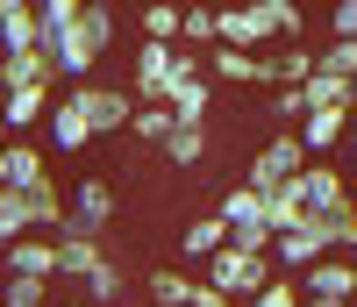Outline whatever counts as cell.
Returning a JSON list of instances; mask_svg holds the SVG:
<instances>
[{"instance_id": "1", "label": "cell", "mask_w": 357, "mask_h": 307, "mask_svg": "<svg viewBox=\"0 0 357 307\" xmlns=\"http://www.w3.org/2000/svg\"><path fill=\"white\" fill-rule=\"evenodd\" d=\"M107 43H114V8H107V0H79L72 29H65V36H50L57 79H93V65L107 57Z\"/></svg>"}, {"instance_id": "2", "label": "cell", "mask_w": 357, "mask_h": 307, "mask_svg": "<svg viewBox=\"0 0 357 307\" xmlns=\"http://www.w3.org/2000/svg\"><path fill=\"white\" fill-rule=\"evenodd\" d=\"M272 271H279V264L264 257V250H236V243H215V250L200 257V279H207V286H222L229 300H250L264 279H272Z\"/></svg>"}, {"instance_id": "3", "label": "cell", "mask_w": 357, "mask_h": 307, "mask_svg": "<svg viewBox=\"0 0 357 307\" xmlns=\"http://www.w3.org/2000/svg\"><path fill=\"white\" fill-rule=\"evenodd\" d=\"M215 214H222V236L236 243V250H272V214H264L257 186H229Z\"/></svg>"}, {"instance_id": "4", "label": "cell", "mask_w": 357, "mask_h": 307, "mask_svg": "<svg viewBox=\"0 0 357 307\" xmlns=\"http://www.w3.org/2000/svg\"><path fill=\"white\" fill-rule=\"evenodd\" d=\"M72 100L86 114V129H93V143L114 136V129H129V114H136V93H122V86H93V79H72Z\"/></svg>"}, {"instance_id": "5", "label": "cell", "mask_w": 357, "mask_h": 307, "mask_svg": "<svg viewBox=\"0 0 357 307\" xmlns=\"http://www.w3.org/2000/svg\"><path fill=\"white\" fill-rule=\"evenodd\" d=\"M107 222H114V186H107L100 172H86L79 186L65 193V222H57V229H79V236H100Z\"/></svg>"}, {"instance_id": "6", "label": "cell", "mask_w": 357, "mask_h": 307, "mask_svg": "<svg viewBox=\"0 0 357 307\" xmlns=\"http://www.w3.org/2000/svg\"><path fill=\"white\" fill-rule=\"evenodd\" d=\"M301 165H307V150H301V136H293V129H279V136H272V143H264L257 158H250V179H243V186H257V193H272L279 179H293Z\"/></svg>"}, {"instance_id": "7", "label": "cell", "mask_w": 357, "mask_h": 307, "mask_svg": "<svg viewBox=\"0 0 357 307\" xmlns=\"http://www.w3.org/2000/svg\"><path fill=\"white\" fill-rule=\"evenodd\" d=\"M165 107H172V121H207V114H215V79L200 72V57H186V65H178Z\"/></svg>"}, {"instance_id": "8", "label": "cell", "mask_w": 357, "mask_h": 307, "mask_svg": "<svg viewBox=\"0 0 357 307\" xmlns=\"http://www.w3.org/2000/svg\"><path fill=\"white\" fill-rule=\"evenodd\" d=\"M215 43L264 50V43H272V15H264V0H243V8H215Z\"/></svg>"}, {"instance_id": "9", "label": "cell", "mask_w": 357, "mask_h": 307, "mask_svg": "<svg viewBox=\"0 0 357 307\" xmlns=\"http://www.w3.org/2000/svg\"><path fill=\"white\" fill-rule=\"evenodd\" d=\"M293 279H301V293H314V300H350L357 271H350V250H321L314 264L293 271Z\"/></svg>"}, {"instance_id": "10", "label": "cell", "mask_w": 357, "mask_h": 307, "mask_svg": "<svg viewBox=\"0 0 357 307\" xmlns=\"http://www.w3.org/2000/svg\"><path fill=\"white\" fill-rule=\"evenodd\" d=\"M107 250H100V236H79V229H50V264H57V279H86Z\"/></svg>"}, {"instance_id": "11", "label": "cell", "mask_w": 357, "mask_h": 307, "mask_svg": "<svg viewBox=\"0 0 357 307\" xmlns=\"http://www.w3.org/2000/svg\"><path fill=\"white\" fill-rule=\"evenodd\" d=\"M50 100H57V86H0V121H8V136L36 129L50 114Z\"/></svg>"}, {"instance_id": "12", "label": "cell", "mask_w": 357, "mask_h": 307, "mask_svg": "<svg viewBox=\"0 0 357 307\" xmlns=\"http://www.w3.org/2000/svg\"><path fill=\"white\" fill-rule=\"evenodd\" d=\"M158 150H165L172 172H200L207 165V121H172V129L158 136Z\"/></svg>"}, {"instance_id": "13", "label": "cell", "mask_w": 357, "mask_h": 307, "mask_svg": "<svg viewBox=\"0 0 357 307\" xmlns=\"http://www.w3.org/2000/svg\"><path fill=\"white\" fill-rule=\"evenodd\" d=\"M0 86H57V65L50 50H0Z\"/></svg>"}, {"instance_id": "14", "label": "cell", "mask_w": 357, "mask_h": 307, "mask_svg": "<svg viewBox=\"0 0 357 307\" xmlns=\"http://www.w3.org/2000/svg\"><path fill=\"white\" fill-rule=\"evenodd\" d=\"M43 129H50V143H57V150H72V158L93 143V129H86V114H79V100H72V93H57V100H50Z\"/></svg>"}, {"instance_id": "15", "label": "cell", "mask_w": 357, "mask_h": 307, "mask_svg": "<svg viewBox=\"0 0 357 307\" xmlns=\"http://www.w3.org/2000/svg\"><path fill=\"white\" fill-rule=\"evenodd\" d=\"M343 114H350V107H307V114H301V129H293V136H301V150H307V158H329V150H336Z\"/></svg>"}, {"instance_id": "16", "label": "cell", "mask_w": 357, "mask_h": 307, "mask_svg": "<svg viewBox=\"0 0 357 307\" xmlns=\"http://www.w3.org/2000/svg\"><path fill=\"white\" fill-rule=\"evenodd\" d=\"M122 293H129V279H122V264H114V257H100V264L79 279V300H86V307H107V300H122Z\"/></svg>"}, {"instance_id": "17", "label": "cell", "mask_w": 357, "mask_h": 307, "mask_svg": "<svg viewBox=\"0 0 357 307\" xmlns=\"http://www.w3.org/2000/svg\"><path fill=\"white\" fill-rule=\"evenodd\" d=\"M143 293H151V307H186V293H193V271H178V264H158L151 279H143Z\"/></svg>"}, {"instance_id": "18", "label": "cell", "mask_w": 357, "mask_h": 307, "mask_svg": "<svg viewBox=\"0 0 357 307\" xmlns=\"http://www.w3.org/2000/svg\"><path fill=\"white\" fill-rule=\"evenodd\" d=\"M215 243H229V236H222V214H193V222L178 229V257H193V264H200Z\"/></svg>"}, {"instance_id": "19", "label": "cell", "mask_w": 357, "mask_h": 307, "mask_svg": "<svg viewBox=\"0 0 357 307\" xmlns=\"http://www.w3.org/2000/svg\"><path fill=\"white\" fill-rule=\"evenodd\" d=\"M301 107H350V79H336V72H307V79H301Z\"/></svg>"}, {"instance_id": "20", "label": "cell", "mask_w": 357, "mask_h": 307, "mask_svg": "<svg viewBox=\"0 0 357 307\" xmlns=\"http://www.w3.org/2000/svg\"><path fill=\"white\" fill-rule=\"evenodd\" d=\"M43 29H36V8H8L0 15V50H36Z\"/></svg>"}, {"instance_id": "21", "label": "cell", "mask_w": 357, "mask_h": 307, "mask_svg": "<svg viewBox=\"0 0 357 307\" xmlns=\"http://www.w3.org/2000/svg\"><path fill=\"white\" fill-rule=\"evenodd\" d=\"M207 43H215V8H200V0L178 8V50H207Z\"/></svg>"}, {"instance_id": "22", "label": "cell", "mask_w": 357, "mask_h": 307, "mask_svg": "<svg viewBox=\"0 0 357 307\" xmlns=\"http://www.w3.org/2000/svg\"><path fill=\"white\" fill-rule=\"evenodd\" d=\"M314 72V50L307 43H286V50H272V86H301Z\"/></svg>"}, {"instance_id": "23", "label": "cell", "mask_w": 357, "mask_h": 307, "mask_svg": "<svg viewBox=\"0 0 357 307\" xmlns=\"http://www.w3.org/2000/svg\"><path fill=\"white\" fill-rule=\"evenodd\" d=\"M314 72H336V79H350L357 72V36H329L314 50Z\"/></svg>"}, {"instance_id": "24", "label": "cell", "mask_w": 357, "mask_h": 307, "mask_svg": "<svg viewBox=\"0 0 357 307\" xmlns=\"http://www.w3.org/2000/svg\"><path fill=\"white\" fill-rule=\"evenodd\" d=\"M129 129H136V143H158V136L172 129V107H165V100H136V114H129Z\"/></svg>"}, {"instance_id": "25", "label": "cell", "mask_w": 357, "mask_h": 307, "mask_svg": "<svg viewBox=\"0 0 357 307\" xmlns=\"http://www.w3.org/2000/svg\"><path fill=\"white\" fill-rule=\"evenodd\" d=\"M250 307H301V279H293V271H272V279L250 293Z\"/></svg>"}, {"instance_id": "26", "label": "cell", "mask_w": 357, "mask_h": 307, "mask_svg": "<svg viewBox=\"0 0 357 307\" xmlns=\"http://www.w3.org/2000/svg\"><path fill=\"white\" fill-rule=\"evenodd\" d=\"M143 36L178 43V8H172V0H143Z\"/></svg>"}, {"instance_id": "27", "label": "cell", "mask_w": 357, "mask_h": 307, "mask_svg": "<svg viewBox=\"0 0 357 307\" xmlns=\"http://www.w3.org/2000/svg\"><path fill=\"white\" fill-rule=\"evenodd\" d=\"M264 15H272V36H301V29H307V15H301V0H264Z\"/></svg>"}, {"instance_id": "28", "label": "cell", "mask_w": 357, "mask_h": 307, "mask_svg": "<svg viewBox=\"0 0 357 307\" xmlns=\"http://www.w3.org/2000/svg\"><path fill=\"white\" fill-rule=\"evenodd\" d=\"M57 279H0V300H29V307H50Z\"/></svg>"}, {"instance_id": "29", "label": "cell", "mask_w": 357, "mask_h": 307, "mask_svg": "<svg viewBox=\"0 0 357 307\" xmlns=\"http://www.w3.org/2000/svg\"><path fill=\"white\" fill-rule=\"evenodd\" d=\"M272 114L279 121H301L307 107H301V86H272Z\"/></svg>"}, {"instance_id": "30", "label": "cell", "mask_w": 357, "mask_h": 307, "mask_svg": "<svg viewBox=\"0 0 357 307\" xmlns=\"http://www.w3.org/2000/svg\"><path fill=\"white\" fill-rule=\"evenodd\" d=\"M329 36H357V0H336L329 8Z\"/></svg>"}, {"instance_id": "31", "label": "cell", "mask_w": 357, "mask_h": 307, "mask_svg": "<svg viewBox=\"0 0 357 307\" xmlns=\"http://www.w3.org/2000/svg\"><path fill=\"white\" fill-rule=\"evenodd\" d=\"M186 307H236L222 286H207V279H193V293H186Z\"/></svg>"}, {"instance_id": "32", "label": "cell", "mask_w": 357, "mask_h": 307, "mask_svg": "<svg viewBox=\"0 0 357 307\" xmlns=\"http://www.w3.org/2000/svg\"><path fill=\"white\" fill-rule=\"evenodd\" d=\"M15 236H22V214H15L8 200H0V243H15Z\"/></svg>"}, {"instance_id": "33", "label": "cell", "mask_w": 357, "mask_h": 307, "mask_svg": "<svg viewBox=\"0 0 357 307\" xmlns=\"http://www.w3.org/2000/svg\"><path fill=\"white\" fill-rule=\"evenodd\" d=\"M301 307H350V300H314V293H301Z\"/></svg>"}, {"instance_id": "34", "label": "cell", "mask_w": 357, "mask_h": 307, "mask_svg": "<svg viewBox=\"0 0 357 307\" xmlns=\"http://www.w3.org/2000/svg\"><path fill=\"white\" fill-rule=\"evenodd\" d=\"M8 8H29V0H0V15H8Z\"/></svg>"}, {"instance_id": "35", "label": "cell", "mask_w": 357, "mask_h": 307, "mask_svg": "<svg viewBox=\"0 0 357 307\" xmlns=\"http://www.w3.org/2000/svg\"><path fill=\"white\" fill-rule=\"evenodd\" d=\"M0 307H29V300H0Z\"/></svg>"}, {"instance_id": "36", "label": "cell", "mask_w": 357, "mask_h": 307, "mask_svg": "<svg viewBox=\"0 0 357 307\" xmlns=\"http://www.w3.org/2000/svg\"><path fill=\"white\" fill-rule=\"evenodd\" d=\"M107 307H129V293H122V300H107Z\"/></svg>"}, {"instance_id": "37", "label": "cell", "mask_w": 357, "mask_h": 307, "mask_svg": "<svg viewBox=\"0 0 357 307\" xmlns=\"http://www.w3.org/2000/svg\"><path fill=\"white\" fill-rule=\"evenodd\" d=\"M0 143H8V121H0Z\"/></svg>"}, {"instance_id": "38", "label": "cell", "mask_w": 357, "mask_h": 307, "mask_svg": "<svg viewBox=\"0 0 357 307\" xmlns=\"http://www.w3.org/2000/svg\"><path fill=\"white\" fill-rule=\"evenodd\" d=\"M329 8H336V0H329Z\"/></svg>"}]
</instances>
